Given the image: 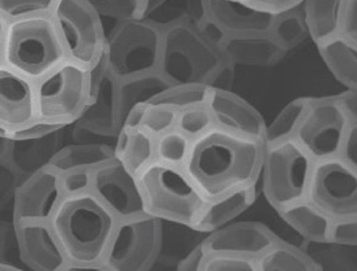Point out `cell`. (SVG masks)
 Segmentation results:
<instances>
[{
    "label": "cell",
    "instance_id": "6da1fadb",
    "mask_svg": "<svg viewBox=\"0 0 357 271\" xmlns=\"http://www.w3.org/2000/svg\"><path fill=\"white\" fill-rule=\"evenodd\" d=\"M265 148L263 140L214 125L192 139L183 168L208 201L257 185Z\"/></svg>",
    "mask_w": 357,
    "mask_h": 271
},
{
    "label": "cell",
    "instance_id": "7a4b0ae2",
    "mask_svg": "<svg viewBox=\"0 0 357 271\" xmlns=\"http://www.w3.org/2000/svg\"><path fill=\"white\" fill-rule=\"evenodd\" d=\"M49 224L70 270H103L119 219L93 192L65 195Z\"/></svg>",
    "mask_w": 357,
    "mask_h": 271
},
{
    "label": "cell",
    "instance_id": "3957f363",
    "mask_svg": "<svg viewBox=\"0 0 357 271\" xmlns=\"http://www.w3.org/2000/svg\"><path fill=\"white\" fill-rule=\"evenodd\" d=\"M67 59L50 15L8 22L2 61L6 66L36 83Z\"/></svg>",
    "mask_w": 357,
    "mask_h": 271
},
{
    "label": "cell",
    "instance_id": "277c9868",
    "mask_svg": "<svg viewBox=\"0 0 357 271\" xmlns=\"http://www.w3.org/2000/svg\"><path fill=\"white\" fill-rule=\"evenodd\" d=\"M146 214L191 228L208 201L183 167L155 161L137 174Z\"/></svg>",
    "mask_w": 357,
    "mask_h": 271
},
{
    "label": "cell",
    "instance_id": "5b68a950",
    "mask_svg": "<svg viewBox=\"0 0 357 271\" xmlns=\"http://www.w3.org/2000/svg\"><path fill=\"white\" fill-rule=\"evenodd\" d=\"M225 61L221 51L189 24L162 31L158 71L173 86L207 84Z\"/></svg>",
    "mask_w": 357,
    "mask_h": 271
},
{
    "label": "cell",
    "instance_id": "8992f818",
    "mask_svg": "<svg viewBox=\"0 0 357 271\" xmlns=\"http://www.w3.org/2000/svg\"><path fill=\"white\" fill-rule=\"evenodd\" d=\"M35 84L37 120L55 125L77 122L91 99L90 70L70 59Z\"/></svg>",
    "mask_w": 357,
    "mask_h": 271
},
{
    "label": "cell",
    "instance_id": "52a82bcc",
    "mask_svg": "<svg viewBox=\"0 0 357 271\" xmlns=\"http://www.w3.org/2000/svg\"><path fill=\"white\" fill-rule=\"evenodd\" d=\"M314 159L294 138L266 146L264 190L276 210L306 199Z\"/></svg>",
    "mask_w": 357,
    "mask_h": 271
},
{
    "label": "cell",
    "instance_id": "ba28073f",
    "mask_svg": "<svg viewBox=\"0 0 357 271\" xmlns=\"http://www.w3.org/2000/svg\"><path fill=\"white\" fill-rule=\"evenodd\" d=\"M162 31L142 18L118 28L105 42L104 61L118 82L158 71Z\"/></svg>",
    "mask_w": 357,
    "mask_h": 271
},
{
    "label": "cell",
    "instance_id": "9c48e42d",
    "mask_svg": "<svg viewBox=\"0 0 357 271\" xmlns=\"http://www.w3.org/2000/svg\"><path fill=\"white\" fill-rule=\"evenodd\" d=\"M162 224L149 214L119 220L105 258L103 270L145 271L162 249Z\"/></svg>",
    "mask_w": 357,
    "mask_h": 271
},
{
    "label": "cell",
    "instance_id": "30bf717a",
    "mask_svg": "<svg viewBox=\"0 0 357 271\" xmlns=\"http://www.w3.org/2000/svg\"><path fill=\"white\" fill-rule=\"evenodd\" d=\"M50 15L68 59L89 70L102 60L106 40L86 0H56Z\"/></svg>",
    "mask_w": 357,
    "mask_h": 271
},
{
    "label": "cell",
    "instance_id": "8fae6325",
    "mask_svg": "<svg viewBox=\"0 0 357 271\" xmlns=\"http://www.w3.org/2000/svg\"><path fill=\"white\" fill-rule=\"evenodd\" d=\"M306 199L332 220L357 217V168L340 156L317 160Z\"/></svg>",
    "mask_w": 357,
    "mask_h": 271
},
{
    "label": "cell",
    "instance_id": "7c38bea8",
    "mask_svg": "<svg viewBox=\"0 0 357 271\" xmlns=\"http://www.w3.org/2000/svg\"><path fill=\"white\" fill-rule=\"evenodd\" d=\"M351 124L337 95L309 98V107L294 138L314 161L335 157Z\"/></svg>",
    "mask_w": 357,
    "mask_h": 271
},
{
    "label": "cell",
    "instance_id": "4fadbf2b",
    "mask_svg": "<svg viewBox=\"0 0 357 271\" xmlns=\"http://www.w3.org/2000/svg\"><path fill=\"white\" fill-rule=\"evenodd\" d=\"M91 192L119 220L146 214L137 176L114 155L93 168Z\"/></svg>",
    "mask_w": 357,
    "mask_h": 271
},
{
    "label": "cell",
    "instance_id": "5bb4252c",
    "mask_svg": "<svg viewBox=\"0 0 357 271\" xmlns=\"http://www.w3.org/2000/svg\"><path fill=\"white\" fill-rule=\"evenodd\" d=\"M60 173L50 164L36 169L15 188L14 223L48 222L63 197Z\"/></svg>",
    "mask_w": 357,
    "mask_h": 271
},
{
    "label": "cell",
    "instance_id": "9a60e30c",
    "mask_svg": "<svg viewBox=\"0 0 357 271\" xmlns=\"http://www.w3.org/2000/svg\"><path fill=\"white\" fill-rule=\"evenodd\" d=\"M35 82L0 63V126L10 136L37 121ZM11 141V140H10Z\"/></svg>",
    "mask_w": 357,
    "mask_h": 271
},
{
    "label": "cell",
    "instance_id": "2e32d148",
    "mask_svg": "<svg viewBox=\"0 0 357 271\" xmlns=\"http://www.w3.org/2000/svg\"><path fill=\"white\" fill-rule=\"evenodd\" d=\"M203 240L208 254H232L257 259L278 242L273 231L259 222L225 225Z\"/></svg>",
    "mask_w": 357,
    "mask_h": 271
},
{
    "label": "cell",
    "instance_id": "e0dca14e",
    "mask_svg": "<svg viewBox=\"0 0 357 271\" xmlns=\"http://www.w3.org/2000/svg\"><path fill=\"white\" fill-rule=\"evenodd\" d=\"M15 231L22 259L31 270H67L66 258L48 222L16 223Z\"/></svg>",
    "mask_w": 357,
    "mask_h": 271
},
{
    "label": "cell",
    "instance_id": "ac0fdd59",
    "mask_svg": "<svg viewBox=\"0 0 357 271\" xmlns=\"http://www.w3.org/2000/svg\"><path fill=\"white\" fill-rule=\"evenodd\" d=\"M206 105L215 126L264 142L267 125L264 117L243 98L231 91H211Z\"/></svg>",
    "mask_w": 357,
    "mask_h": 271
},
{
    "label": "cell",
    "instance_id": "d6986e66",
    "mask_svg": "<svg viewBox=\"0 0 357 271\" xmlns=\"http://www.w3.org/2000/svg\"><path fill=\"white\" fill-rule=\"evenodd\" d=\"M91 99L78 121L99 133L119 130L118 127V81L108 72L104 57L90 70Z\"/></svg>",
    "mask_w": 357,
    "mask_h": 271
},
{
    "label": "cell",
    "instance_id": "ffe728a7",
    "mask_svg": "<svg viewBox=\"0 0 357 271\" xmlns=\"http://www.w3.org/2000/svg\"><path fill=\"white\" fill-rule=\"evenodd\" d=\"M208 15L229 35L270 33L276 16L243 0H207Z\"/></svg>",
    "mask_w": 357,
    "mask_h": 271
},
{
    "label": "cell",
    "instance_id": "44dd1931",
    "mask_svg": "<svg viewBox=\"0 0 357 271\" xmlns=\"http://www.w3.org/2000/svg\"><path fill=\"white\" fill-rule=\"evenodd\" d=\"M225 61L235 65L268 67L284 56V50L271 33L229 35L220 48Z\"/></svg>",
    "mask_w": 357,
    "mask_h": 271
},
{
    "label": "cell",
    "instance_id": "7402d4cb",
    "mask_svg": "<svg viewBox=\"0 0 357 271\" xmlns=\"http://www.w3.org/2000/svg\"><path fill=\"white\" fill-rule=\"evenodd\" d=\"M208 16L207 0H143L140 18L163 31L179 24L197 28Z\"/></svg>",
    "mask_w": 357,
    "mask_h": 271
},
{
    "label": "cell",
    "instance_id": "603a6c76",
    "mask_svg": "<svg viewBox=\"0 0 357 271\" xmlns=\"http://www.w3.org/2000/svg\"><path fill=\"white\" fill-rule=\"evenodd\" d=\"M255 199L257 188L251 185L208 201L192 229L199 233H211L243 213L253 205Z\"/></svg>",
    "mask_w": 357,
    "mask_h": 271
},
{
    "label": "cell",
    "instance_id": "cb8c5ba5",
    "mask_svg": "<svg viewBox=\"0 0 357 271\" xmlns=\"http://www.w3.org/2000/svg\"><path fill=\"white\" fill-rule=\"evenodd\" d=\"M173 84L159 71L118 82V127L133 109L149 105L169 91Z\"/></svg>",
    "mask_w": 357,
    "mask_h": 271
},
{
    "label": "cell",
    "instance_id": "d4e9b609",
    "mask_svg": "<svg viewBox=\"0 0 357 271\" xmlns=\"http://www.w3.org/2000/svg\"><path fill=\"white\" fill-rule=\"evenodd\" d=\"M277 211L284 223L309 242H327L333 220L307 199Z\"/></svg>",
    "mask_w": 357,
    "mask_h": 271
},
{
    "label": "cell",
    "instance_id": "484cf974",
    "mask_svg": "<svg viewBox=\"0 0 357 271\" xmlns=\"http://www.w3.org/2000/svg\"><path fill=\"white\" fill-rule=\"evenodd\" d=\"M317 47L333 77L348 89L357 90V43L336 35Z\"/></svg>",
    "mask_w": 357,
    "mask_h": 271
},
{
    "label": "cell",
    "instance_id": "4316f807",
    "mask_svg": "<svg viewBox=\"0 0 357 271\" xmlns=\"http://www.w3.org/2000/svg\"><path fill=\"white\" fill-rule=\"evenodd\" d=\"M155 138L142 126L123 128L114 155L134 174L155 160Z\"/></svg>",
    "mask_w": 357,
    "mask_h": 271
},
{
    "label": "cell",
    "instance_id": "83f0119b",
    "mask_svg": "<svg viewBox=\"0 0 357 271\" xmlns=\"http://www.w3.org/2000/svg\"><path fill=\"white\" fill-rule=\"evenodd\" d=\"M347 0H305L304 21L307 32L319 45L339 34L340 15Z\"/></svg>",
    "mask_w": 357,
    "mask_h": 271
},
{
    "label": "cell",
    "instance_id": "f1b7e54d",
    "mask_svg": "<svg viewBox=\"0 0 357 271\" xmlns=\"http://www.w3.org/2000/svg\"><path fill=\"white\" fill-rule=\"evenodd\" d=\"M257 268L260 271L323 270V267L309 254L280 240L257 258Z\"/></svg>",
    "mask_w": 357,
    "mask_h": 271
},
{
    "label": "cell",
    "instance_id": "f546056e",
    "mask_svg": "<svg viewBox=\"0 0 357 271\" xmlns=\"http://www.w3.org/2000/svg\"><path fill=\"white\" fill-rule=\"evenodd\" d=\"M99 20L105 40L121 26L140 18L143 0H86Z\"/></svg>",
    "mask_w": 357,
    "mask_h": 271
},
{
    "label": "cell",
    "instance_id": "4dcf8cb0",
    "mask_svg": "<svg viewBox=\"0 0 357 271\" xmlns=\"http://www.w3.org/2000/svg\"><path fill=\"white\" fill-rule=\"evenodd\" d=\"M309 107V98H298L288 103L270 125L266 127V146L293 138Z\"/></svg>",
    "mask_w": 357,
    "mask_h": 271
},
{
    "label": "cell",
    "instance_id": "1f68e13d",
    "mask_svg": "<svg viewBox=\"0 0 357 271\" xmlns=\"http://www.w3.org/2000/svg\"><path fill=\"white\" fill-rule=\"evenodd\" d=\"M192 139L174 128L155 138V160L165 164L183 167L188 159Z\"/></svg>",
    "mask_w": 357,
    "mask_h": 271
},
{
    "label": "cell",
    "instance_id": "d6a6232c",
    "mask_svg": "<svg viewBox=\"0 0 357 271\" xmlns=\"http://www.w3.org/2000/svg\"><path fill=\"white\" fill-rule=\"evenodd\" d=\"M271 35L284 51L297 47L306 38L307 32L303 15L297 10L276 16Z\"/></svg>",
    "mask_w": 357,
    "mask_h": 271
},
{
    "label": "cell",
    "instance_id": "836d02e7",
    "mask_svg": "<svg viewBox=\"0 0 357 271\" xmlns=\"http://www.w3.org/2000/svg\"><path fill=\"white\" fill-rule=\"evenodd\" d=\"M114 156V155H113ZM112 157H107V153L100 148L94 146H77L70 149L63 150L54 156L49 163L59 173L77 168H94L100 163Z\"/></svg>",
    "mask_w": 357,
    "mask_h": 271
},
{
    "label": "cell",
    "instance_id": "e575fe53",
    "mask_svg": "<svg viewBox=\"0 0 357 271\" xmlns=\"http://www.w3.org/2000/svg\"><path fill=\"white\" fill-rule=\"evenodd\" d=\"M211 91L205 84L173 86L153 103L165 104L180 111L207 103Z\"/></svg>",
    "mask_w": 357,
    "mask_h": 271
},
{
    "label": "cell",
    "instance_id": "d590c367",
    "mask_svg": "<svg viewBox=\"0 0 357 271\" xmlns=\"http://www.w3.org/2000/svg\"><path fill=\"white\" fill-rule=\"evenodd\" d=\"M178 114V110L165 104H149L144 109L140 126L156 138L176 128Z\"/></svg>",
    "mask_w": 357,
    "mask_h": 271
},
{
    "label": "cell",
    "instance_id": "8d00e7d4",
    "mask_svg": "<svg viewBox=\"0 0 357 271\" xmlns=\"http://www.w3.org/2000/svg\"><path fill=\"white\" fill-rule=\"evenodd\" d=\"M214 126L212 114L206 104L178 111L176 128L193 139Z\"/></svg>",
    "mask_w": 357,
    "mask_h": 271
},
{
    "label": "cell",
    "instance_id": "74e56055",
    "mask_svg": "<svg viewBox=\"0 0 357 271\" xmlns=\"http://www.w3.org/2000/svg\"><path fill=\"white\" fill-rule=\"evenodd\" d=\"M56 0H0V15L6 21L50 15Z\"/></svg>",
    "mask_w": 357,
    "mask_h": 271
},
{
    "label": "cell",
    "instance_id": "f35d334b",
    "mask_svg": "<svg viewBox=\"0 0 357 271\" xmlns=\"http://www.w3.org/2000/svg\"><path fill=\"white\" fill-rule=\"evenodd\" d=\"M60 186L63 195H74L91 191L93 169L77 168L60 173Z\"/></svg>",
    "mask_w": 357,
    "mask_h": 271
},
{
    "label": "cell",
    "instance_id": "ab89813d",
    "mask_svg": "<svg viewBox=\"0 0 357 271\" xmlns=\"http://www.w3.org/2000/svg\"><path fill=\"white\" fill-rule=\"evenodd\" d=\"M204 271H255L257 259L232 254H209L203 266Z\"/></svg>",
    "mask_w": 357,
    "mask_h": 271
},
{
    "label": "cell",
    "instance_id": "60d3db41",
    "mask_svg": "<svg viewBox=\"0 0 357 271\" xmlns=\"http://www.w3.org/2000/svg\"><path fill=\"white\" fill-rule=\"evenodd\" d=\"M329 244L342 247H356L357 217L334 219L331 224Z\"/></svg>",
    "mask_w": 357,
    "mask_h": 271
},
{
    "label": "cell",
    "instance_id": "b9f144b4",
    "mask_svg": "<svg viewBox=\"0 0 357 271\" xmlns=\"http://www.w3.org/2000/svg\"><path fill=\"white\" fill-rule=\"evenodd\" d=\"M243 1L261 12L278 16L297 10L303 5L305 0H243Z\"/></svg>",
    "mask_w": 357,
    "mask_h": 271
},
{
    "label": "cell",
    "instance_id": "7bdbcfd3",
    "mask_svg": "<svg viewBox=\"0 0 357 271\" xmlns=\"http://www.w3.org/2000/svg\"><path fill=\"white\" fill-rule=\"evenodd\" d=\"M338 35L357 43V0H347L340 15Z\"/></svg>",
    "mask_w": 357,
    "mask_h": 271
},
{
    "label": "cell",
    "instance_id": "ee69618b",
    "mask_svg": "<svg viewBox=\"0 0 357 271\" xmlns=\"http://www.w3.org/2000/svg\"><path fill=\"white\" fill-rule=\"evenodd\" d=\"M234 78V65L225 61L213 74L207 86L211 91H230Z\"/></svg>",
    "mask_w": 357,
    "mask_h": 271
},
{
    "label": "cell",
    "instance_id": "f6af8a7d",
    "mask_svg": "<svg viewBox=\"0 0 357 271\" xmlns=\"http://www.w3.org/2000/svg\"><path fill=\"white\" fill-rule=\"evenodd\" d=\"M197 29L202 37L213 47L218 48L219 50H220L225 39L228 37V34L222 29L221 26L215 22L214 20L209 18L208 16Z\"/></svg>",
    "mask_w": 357,
    "mask_h": 271
},
{
    "label": "cell",
    "instance_id": "bcb514c9",
    "mask_svg": "<svg viewBox=\"0 0 357 271\" xmlns=\"http://www.w3.org/2000/svg\"><path fill=\"white\" fill-rule=\"evenodd\" d=\"M340 158L357 168V123L349 126L340 148Z\"/></svg>",
    "mask_w": 357,
    "mask_h": 271
},
{
    "label": "cell",
    "instance_id": "7dc6e473",
    "mask_svg": "<svg viewBox=\"0 0 357 271\" xmlns=\"http://www.w3.org/2000/svg\"><path fill=\"white\" fill-rule=\"evenodd\" d=\"M208 256L209 254L207 249H206L205 245L202 241L185 259L180 262L178 270L182 271L202 270Z\"/></svg>",
    "mask_w": 357,
    "mask_h": 271
},
{
    "label": "cell",
    "instance_id": "c3c4849f",
    "mask_svg": "<svg viewBox=\"0 0 357 271\" xmlns=\"http://www.w3.org/2000/svg\"><path fill=\"white\" fill-rule=\"evenodd\" d=\"M357 90L348 89L337 95L343 112L350 122L357 123Z\"/></svg>",
    "mask_w": 357,
    "mask_h": 271
},
{
    "label": "cell",
    "instance_id": "681fc988",
    "mask_svg": "<svg viewBox=\"0 0 357 271\" xmlns=\"http://www.w3.org/2000/svg\"><path fill=\"white\" fill-rule=\"evenodd\" d=\"M12 141L0 138V163L8 161L10 153H11Z\"/></svg>",
    "mask_w": 357,
    "mask_h": 271
},
{
    "label": "cell",
    "instance_id": "f907efd6",
    "mask_svg": "<svg viewBox=\"0 0 357 271\" xmlns=\"http://www.w3.org/2000/svg\"><path fill=\"white\" fill-rule=\"evenodd\" d=\"M8 21L0 15V63L3 61V48H4V42L6 37V27H8Z\"/></svg>",
    "mask_w": 357,
    "mask_h": 271
},
{
    "label": "cell",
    "instance_id": "816d5d0a",
    "mask_svg": "<svg viewBox=\"0 0 357 271\" xmlns=\"http://www.w3.org/2000/svg\"><path fill=\"white\" fill-rule=\"evenodd\" d=\"M0 270H19L15 267L9 265L8 263H0Z\"/></svg>",
    "mask_w": 357,
    "mask_h": 271
}]
</instances>
